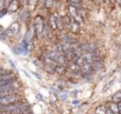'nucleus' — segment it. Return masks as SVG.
I'll list each match as a JSON object with an SVG mask.
<instances>
[{
	"mask_svg": "<svg viewBox=\"0 0 121 114\" xmlns=\"http://www.w3.org/2000/svg\"><path fill=\"white\" fill-rule=\"evenodd\" d=\"M45 23H46V16L40 13H37L34 15L32 24L35 30V35H36V41L40 42L43 41V33H44L45 29Z\"/></svg>",
	"mask_w": 121,
	"mask_h": 114,
	"instance_id": "f257e3e1",
	"label": "nucleus"
},
{
	"mask_svg": "<svg viewBox=\"0 0 121 114\" xmlns=\"http://www.w3.org/2000/svg\"><path fill=\"white\" fill-rule=\"evenodd\" d=\"M21 89H22V83L21 81L16 80L14 83H8L0 87V97L3 95H8V94H13V93H20Z\"/></svg>",
	"mask_w": 121,
	"mask_h": 114,
	"instance_id": "f03ea898",
	"label": "nucleus"
},
{
	"mask_svg": "<svg viewBox=\"0 0 121 114\" xmlns=\"http://www.w3.org/2000/svg\"><path fill=\"white\" fill-rule=\"evenodd\" d=\"M4 30L11 40H16L19 34H21V23L18 20L13 21L8 28H4Z\"/></svg>",
	"mask_w": 121,
	"mask_h": 114,
	"instance_id": "7ed1b4c3",
	"label": "nucleus"
},
{
	"mask_svg": "<svg viewBox=\"0 0 121 114\" xmlns=\"http://www.w3.org/2000/svg\"><path fill=\"white\" fill-rule=\"evenodd\" d=\"M18 19H19V22L20 23H23L26 27H29L30 24L32 23L33 21V15H32V11L29 10V8H22L18 13Z\"/></svg>",
	"mask_w": 121,
	"mask_h": 114,
	"instance_id": "20e7f679",
	"label": "nucleus"
},
{
	"mask_svg": "<svg viewBox=\"0 0 121 114\" xmlns=\"http://www.w3.org/2000/svg\"><path fill=\"white\" fill-rule=\"evenodd\" d=\"M20 100H22V96L20 93H13L1 96L0 97V104L4 105V106H9V105L15 104V102H20Z\"/></svg>",
	"mask_w": 121,
	"mask_h": 114,
	"instance_id": "39448f33",
	"label": "nucleus"
},
{
	"mask_svg": "<svg viewBox=\"0 0 121 114\" xmlns=\"http://www.w3.org/2000/svg\"><path fill=\"white\" fill-rule=\"evenodd\" d=\"M16 80H18V76L16 75V73L14 71L10 69V71L6 74L0 76V87L4 85H8V83H14Z\"/></svg>",
	"mask_w": 121,
	"mask_h": 114,
	"instance_id": "423d86ee",
	"label": "nucleus"
},
{
	"mask_svg": "<svg viewBox=\"0 0 121 114\" xmlns=\"http://www.w3.org/2000/svg\"><path fill=\"white\" fill-rule=\"evenodd\" d=\"M46 19H47V23L49 24L50 29L52 30L53 32L57 33V25H56V20H55L54 12H48V13H47Z\"/></svg>",
	"mask_w": 121,
	"mask_h": 114,
	"instance_id": "0eeeda50",
	"label": "nucleus"
},
{
	"mask_svg": "<svg viewBox=\"0 0 121 114\" xmlns=\"http://www.w3.org/2000/svg\"><path fill=\"white\" fill-rule=\"evenodd\" d=\"M21 4L19 0H12L10 3L6 6V10H8L9 14H13V13H18L21 10Z\"/></svg>",
	"mask_w": 121,
	"mask_h": 114,
	"instance_id": "6e6552de",
	"label": "nucleus"
},
{
	"mask_svg": "<svg viewBox=\"0 0 121 114\" xmlns=\"http://www.w3.org/2000/svg\"><path fill=\"white\" fill-rule=\"evenodd\" d=\"M81 32V25L79 24L78 22H75L74 19H72L70 17V25H69V29H68V33L73 34V35H77Z\"/></svg>",
	"mask_w": 121,
	"mask_h": 114,
	"instance_id": "1a4fd4ad",
	"label": "nucleus"
},
{
	"mask_svg": "<svg viewBox=\"0 0 121 114\" xmlns=\"http://www.w3.org/2000/svg\"><path fill=\"white\" fill-rule=\"evenodd\" d=\"M81 73H82V76H83V78H84V77H86V76H92L95 71H94V69L91 68V64L86 62L85 64H83V66L81 67Z\"/></svg>",
	"mask_w": 121,
	"mask_h": 114,
	"instance_id": "9d476101",
	"label": "nucleus"
},
{
	"mask_svg": "<svg viewBox=\"0 0 121 114\" xmlns=\"http://www.w3.org/2000/svg\"><path fill=\"white\" fill-rule=\"evenodd\" d=\"M54 15H55V20H56V25H57V33L59 32H64L65 25H64V20H63V16L59 12H54Z\"/></svg>",
	"mask_w": 121,
	"mask_h": 114,
	"instance_id": "9b49d317",
	"label": "nucleus"
},
{
	"mask_svg": "<svg viewBox=\"0 0 121 114\" xmlns=\"http://www.w3.org/2000/svg\"><path fill=\"white\" fill-rule=\"evenodd\" d=\"M68 73H69V71H68V68H67V66L57 64V66L55 67V75H57V76H60V77L66 76Z\"/></svg>",
	"mask_w": 121,
	"mask_h": 114,
	"instance_id": "f8f14e48",
	"label": "nucleus"
},
{
	"mask_svg": "<svg viewBox=\"0 0 121 114\" xmlns=\"http://www.w3.org/2000/svg\"><path fill=\"white\" fill-rule=\"evenodd\" d=\"M84 52H98L99 47L95 42H86L83 44Z\"/></svg>",
	"mask_w": 121,
	"mask_h": 114,
	"instance_id": "ddd939ff",
	"label": "nucleus"
},
{
	"mask_svg": "<svg viewBox=\"0 0 121 114\" xmlns=\"http://www.w3.org/2000/svg\"><path fill=\"white\" fill-rule=\"evenodd\" d=\"M67 15L71 18H74L75 16L78 15V8L74 5H71V4H67Z\"/></svg>",
	"mask_w": 121,
	"mask_h": 114,
	"instance_id": "4468645a",
	"label": "nucleus"
},
{
	"mask_svg": "<svg viewBox=\"0 0 121 114\" xmlns=\"http://www.w3.org/2000/svg\"><path fill=\"white\" fill-rule=\"evenodd\" d=\"M55 67H56V66H52V64L44 63L42 70L44 71L46 74H48V75H54L55 74Z\"/></svg>",
	"mask_w": 121,
	"mask_h": 114,
	"instance_id": "2eb2a0df",
	"label": "nucleus"
},
{
	"mask_svg": "<svg viewBox=\"0 0 121 114\" xmlns=\"http://www.w3.org/2000/svg\"><path fill=\"white\" fill-rule=\"evenodd\" d=\"M106 108H107V110H109V111H112L113 113H115V114H119V108H118V104H116V102H108L106 105Z\"/></svg>",
	"mask_w": 121,
	"mask_h": 114,
	"instance_id": "dca6fc26",
	"label": "nucleus"
},
{
	"mask_svg": "<svg viewBox=\"0 0 121 114\" xmlns=\"http://www.w3.org/2000/svg\"><path fill=\"white\" fill-rule=\"evenodd\" d=\"M55 4V0H44L43 2V8L47 11V12H51Z\"/></svg>",
	"mask_w": 121,
	"mask_h": 114,
	"instance_id": "f3484780",
	"label": "nucleus"
},
{
	"mask_svg": "<svg viewBox=\"0 0 121 114\" xmlns=\"http://www.w3.org/2000/svg\"><path fill=\"white\" fill-rule=\"evenodd\" d=\"M90 64H91V68L94 69L95 72H98V71H100L101 69L104 67L103 60H94V61H92Z\"/></svg>",
	"mask_w": 121,
	"mask_h": 114,
	"instance_id": "a211bd4d",
	"label": "nucleus"
},
{
	"mask_svg": "<svg viewBox=\"0 0 121 114\" xmlns=\"http://www.w3.org/2000/svg\"><path fill=\"white\" fill-rule=\"evenodd\" d=\"M31 61H32V63H33V66H35L37 69H43V66H44V62H43V60L40 59V58L38 57L37 55H35V56L32 57Z\"/></svg>",
	"mask_w": 121,
	"mask_h": 114,
	"instance_id": "6ab92c4d",
	"label": "nucleus"
},
{
	"mask_svg": "<svg viewBox=\"0 0 121 114\" xmlns=\"http://www.w3.org/2000/svg\"><path fill=\"white\" fill-rule=\"evenodd\" d=\"M67 68H68L69 73H74V72H79V71H81V68H80V67L73 61L69 62L68 66H67Z\"/></svg>",
	"mask_w": 121,
	"mask_h": 114,
	"instance_id": "aec40b11",
	"label": "nucleus"
},
{
	"mask_svg": "<svg viewBox=\"0 0 121 114\" xmlns=\"http://www.w3.org/2000/svg\"><path fill=\"white\" fill-rule=\"evenodd\" d=\"M56 62H57V64H63V66H68L69 60H68V58H67L66 55H65V53H63V54H60V55H59V58H57Z\"/></svg>",
	"mask_w": 121,
	"mask_h": 114,
	"instance_id": "412c9836",
	"label": "nucleus"
},
{
	"mask_svg": "<svg viewBox=\"0 0 121 114\" xmlns=\"http://www.w3.org/2000/svg\"><path fill=\"white\" fill-rule=\"evenodd\" d=\"M11 51L13 52V54L15 55V56H19V55H21V48L19 47L18 43H15V44H11Z\"/></svg>",
	"mask_w": 121,
	"mask_h": 114,
	"instance_id": "4be33fe9",
	"label": "nucleus"
},
{
	"mask_svg": "<svg viewBox=\"0 0 121 114\" xmlns=\"http://www.w3.org/2000/svg\"><path fill=\"white\" fill-rule=\"evenodd\" d=\"M107 113V108L105 105H99L95 109V114H106Z\"/></svg>",
	"mask_w": 121,
	"mask_h": 114,
	"instance_id": "5701e85b",
	"label": "nucleus"
},
{
	"mask_svg": "<svg viewBox=\"0 0 121 114\" xmlns=\"http://www.w3.org/2000/svg\"><path fill=\"white\" fill-rule=\"evenodd\" d=\"M0 41L4 42V43H10V42H11V39L9 38V36H8V34H6L5 30H3V31L0 32Z\"/></svg>",
	"mask_w": 121,
	"mask_h": 114,
	"instance_id": "b1692460",
	"label": "nucleus"
},
{
	"mask_svg": "<svg viewBox=\"0 0 121 114\" xmlns=\"http://www.w3.org/2000/svg\"><path fill=\"white\" fill-rule=\"evenodd\" d=\"M112 102H116V104L121 102V90H118L117 92H115V93L112 95Z\"/></svg>",
	"mask_w": 121,
	"mask_h": 114,
	"instance_id": "393cba45",
	"label": "nucleus"
},
{
	"mask_svg": "<svg viewBox=\"0 0 121 114\" xmlns=\"http://www.w3.org/2000/svg\"><path fill=\"white\" fill-rule=\"evenodd\" d=\"M68 96L69 94L67 92H60L59 94V100H62V102H66L68 99Z\"/></svg>",
	"mask_w": 121,
	"mask_h": 114,
	"instance_id": "a878e982",
	"label": "nucleus"
},
{
	"mask_svg": "<svg viewBox=\"0 0 121 114\" xmlns=\"http://www.w3.org/2000/svg\"><path fill=\"white\" fill-rule=\"evenodd\" d=\"M75 63H77L78 66H79L80 68H81V67L83 66V64H85V63H86V61H85V59H84V58L81 56V57H79L77 60H75Z\"/></svg>",
	"mask_w": 121,
	"mask_h": 114,
	"instance_id": "bb28decb",
	"label": "nucleus"
},
{
	"mask_svg": "<svg viewBox=\"0 0 121 114\" xmlns=\"http://www.w3.org/2000/svg\"><path fill=\"white\" fill-rule=\"evenodd\" d=\"M19 1H20L21 8H29V0H19Z\"/></svg>",
	"mask_w": 121,
	"mask_h": 114,
	"instance_id": "cd10ccee",
	"label": "nucleus"
},
{
	"mask_svg": "<svg viewBox=\"0 0 121 114\" xmlns=\"http://www.w3.org/2000/svg\"><path fill=\"white\" fill-rule=\"evenodd\" d=\"M80 104H81V100H80V99H77V98L72 99V102H71V105H72V107H79Z\"/></svg>",
	"mask_w": 121,
	"mask_h": 114,
	"instance_id": "c85d7f7f",
	"label": "nucleus"
},
{
	"mask_svg": "<svg viewBox=\"0 0 121 114\" xmlns=\"http://www.w3.org/2000/svg\"><path fill=\"white\" fill-rule=\"evenodd\" d=\"M9 71H10V69H5V68H3V67H0V76L6 74Z\"/></svg>",
	"mask_w": 121,
	"mask_h": 114,
	"instance_id": "c756f323",
	"label": "nucleus"
},
{
	"mask_svg": "<svg viewBox=\"0 0 121 114\" xmlns=\"http://www.w3.org/2000/svg\"><path fill=\"white\" fill-rule=\"evenodd\" d=\"M8 61H9V63H10V66L12 67V68L14 69V70H16V71H17V67H16V64L14 63V61H13V60L11 59V58H8Z\"/></svg>",
	"mask_w": 121,
	"mask_h": 114,
	"instance_id": "7c9ffc66",
	"label": "nucleus"
},
{
	"mask_svg": "<svg viewBox=\"0 0 121 114\" xmlns=\"http://www.w3.org/2000/svg\"><path fill=\"white\" fill-rule=\"evenodd\" d=\"M78 93H79V91H78V90H72V91H71V93H70L71 97H73V99H74V98H77Z\"/></svg>",
	"mask_w": 121,
	"mask_h": 114,
	"instance_id": "2f4dec72",
	"label": "nucleus"
},
{
	"mask_svg": "<svg viewBox=\"0 0 121 114\" xmlns=\"http://www.w3.org/2000/svg\"><path fill=\"white\" fill-rule=\"evenodd\" d=\"M36 96H37V99L38 100H40V102H45V99H44V96H43V94H40V93H36Z\"/></svg>",
	"mask_w": 121,
	"mask_h": 114,
	"instance_id": "473e14b6",
	"label": "nucleus"
},
{
	"mask_svg": "<svg viewBox=\"0 0 121 114\" xmlns=\"http://www.w3.org/2000/svg\"><path fill=\"white\" fill-rule=\"evenodd\" d=\"M32 74L34 75V76L36 77V78L38 79V80H40V79H43V77H42V75L39 74V73H37V72H33V71H32Z\"/></svg>",
	"mask_w": 121,
	"mask_h": 114,
	"instance_id": "72a5a7b5",
	"label": "nucleus"
},
{
	"mask_svg": "<svg viewBox=\"0 0 121 114\" xmlns=\"http://www.w3.org/2000/svg\"><path fill=\"white\" fill-rule=\"evenodd\" d=\"M5 108H6V106L0 104V112H5Z\"/></svg>",
	"mask_w": 121,
	"mask_h": 114,
	"instance_id": "f704fd0d",
	"label": "nucleus"
},
{
	"mask_svg": "<svg viewBox=\"0 0 121 114\" xmlns=\"http://www.w3.org/2000/svg\"><path fill=\"white\" fill-rule=\"evenodd\" d=\"M3 30H4L3 25H2V24H1V23H0V32H1V31H3Z\"/></svg>",
	"mask_w": 121,
	"mask_h": 114,
	"instance_id": "c9c22d12",
	"label": "nucleus"
},
{
	"mask_svg": "<svg viewBox=\"0 0 121 114\" xmlns=\"http://www.w3.org/2000/svg\"><path fill=\"white\" fill-rule=\"evenodd\" d=\"M23 73H25V74L27 75V76H28V77H29V78H30V74H29V73L27 72V71H23Z\"/></svg>",
	"mask_w": 121,
	"mask_h": 114,
	"instance_id": "e433bc0d",
	"label": "nucleus"
},
{
	"mask_svg": "<svg viewBox=\"0 0 121 114\" xmlns=\"http://www.w3.org/2000/svg\"><path fill=\"white\" fill-rule=\"evenodd\" d=\"M97 2H99V3H102V2H104L105 0H96Z\"/></svg>",
	"mask_w": 121,
	"mask_h": 114,
	"instance_id": "4c0bfd02",
	"label": "nucleus"
},
{
	"mask_svg": "<svg viewBox=\"0 0 121 114\" xmlns=\"http://www.w3.org/2000/svg\"><path fill=\"white\" fill-rule=\"evenodd\" d=\"M106 114H115V113H113L112 111H109V110H107V113Z\"/></svg>",
	"mask_w": 121,
	"mask_h": 114,
	"instance_id": "58836bf2",
	"label": "nucleus"
},
{
	"mask_svg": "<svg viewBox=\"0 0 121 114\" xmlns=\"http://www.w3.org/2000/svg\"><path fill=\"white\" fill-rule=\"evenodd\" d=\"M0 114H10V113H8V112H1Z\"/></svg>",
	"mask_w": 121,
	"mask_h": 114,
	"instance_id": "ea45409f",
	"label": "nucleus"
},
{
	"mask_svg": "<svg viewBox=\"0 0 121 114\" xmlns=\"http://www.w3.org/2000/svg\"><path fill=\"white\" fill-rule=\"evenodd\" d=\"M88 114H95V113H88Z\"/></svg>",
	"mask_w": 121,
	"mask_h": 114,
	"instance_id": "a19ab883",
	"label": "nucleus"
}]
</instances>
